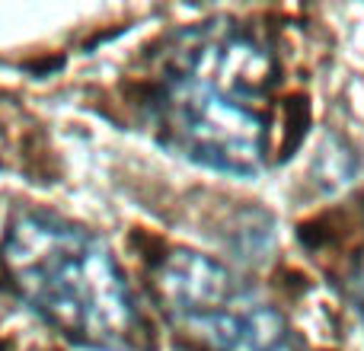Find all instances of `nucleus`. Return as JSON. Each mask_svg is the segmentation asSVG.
Returning <instances> with one entry per match:
<instances>
[{"label":"nucleus","mask_w":364,"mask_h":351,"mask_svg":"<svg viewBox=\"0 0 364 351\" xmlns=\"http://www.w3.org/2000/svg\"><path fill=\"white\" fill-rule=\"evenodd\" d=\"M13 288L70 342L122 351L138 339V313L115 259L80 227L48 214H23L4 239Z\"/></svg>","instance_id":"2"},{"label":"nucleus","mask_w":364,"mask_h":351,"mask_svg":"<svg viewBox=\"0 0 364 351\" xmlns=\"http://www.w3.org/2000/svg\"><path fill=\"white\" fill-rule=\"evenodd\" d=\"M157 294L173 326L205 351H304L250 284L201 252L166 256L157 269Z\"/></svg>","instance_id":"3"},{"label":"nucleus","mask_w":364,"mask_h":351,"mask_svg":"<svg viewBox=\"0 0 364 351\" xmlns=\"http://www.w3.org/2000/svg\"><path fill=\"white\" fill-rule=\"evenodd\" d=\"M275 64L246 29L205 23L166 55L157 83V125L188 160L250 176L269 151V90Z\"/></svg>","instance_id":"1"},{"label":"nucleus","mask_w":364,"mask_h":351,"mask_svg":"<svg viewBox=\"0 0 364 351\" xmlns=\"http://www.w3.org/2000/svg\"><path fill=\"white\" fill-rule=\"evenodd\" d=\"M352 297H355V307H358L361 323H364V259L358 262V269H355V275H352Z\"/></svg>","instance_id":"4"}]
</instances>
